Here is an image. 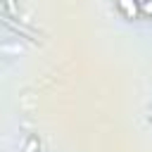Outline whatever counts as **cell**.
Segmentation results:
<instances>
[{
  "instance_id": "obj_1",
  "label": "cell",
  "mask_w": 152,
  "mask_h": 152,
  "mask_svg": "<svg viewBox=\"0 0 152 152\" xmlns=\"http://www.w3.org/2000/svg\"><path fill=\"white\" fill-rule=\"evenodd\" d=\"M119 5H121V10H124V14H128V17H135V2L133 0H119Z\"/></svg>"
}]
</instances>
